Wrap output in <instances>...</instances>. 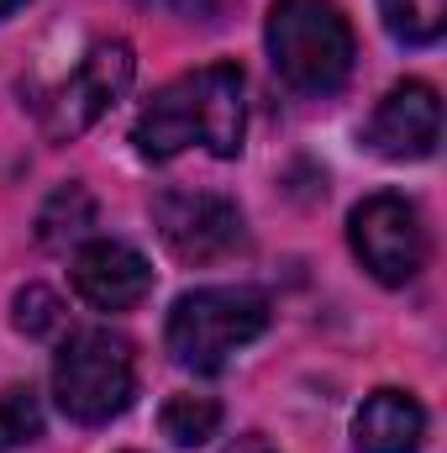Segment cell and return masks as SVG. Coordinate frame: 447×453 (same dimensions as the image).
Here are the masks:
<instances>
[{
	"mask_svg": "<svg viewBox=\"0 0 447 453\" xmlns=\"http://www.w3.org/2000/svg\"><path fill=\"white\" fill-rule=\"evenodd\" d=\"M242 127H247V101H242V69L237 64H206L174 85H163L132 127V142L142 158L169 164L185 148H206L216 158L242 153Z\"/></svg>",
	"mask_w": 447,
	"mask_h": 453,
	"instance_id": "cell-1",
	"label": "cell"
},
{
	"mask_svg": "<svg viewBox=\"0 0 447 453\" xmlns=\"http://www.w3.org/2000/svg\"><path fill=\"white\" fill-rule=\"evenodd\" d=\"M263 42L274 74L300 96H332L352 74V27L337 0H274Z\"/></svg>",
	"mask_w": 447,
	"mask_h": 453,
	"instance_id": "cell-2",
	"label": "cell"
},
{
	"mask_svg": "<svg viewBox=\"0 0 447 453\" xmlns=\"http://www.w3.org/2000/svg\"><path fill=\"white\" fill-rule=\"evenodd\" d=\"M269 327V301L247 285H206L174 301L169 311V353L174 364L195 374H216L237 348L263 338Z\"/></svg>",
	"mask_w": 447,
	"mask_h": 453,
	"instance_id": "cell-3",
	"label": "cell"
},
{
	"mask_svg": "<svg viewBox=\"0 0 447 453\" xmlns=\"http://www.w3.org/2000/svg\"><path fill=\"white\" fill-rule=\"evenodd\" d=\"M132 395H137V358H132L126 338H116L106 327H90V333H74L58 348L53 401L69 422L101 427L132 406Z\"/></svg>",
	"mask_w": 447,
	"mask_h": 453,
	"instance_id": "cell-4",
	"label": "cell"
},
{
	"mask_svg": "<svg viewBox=\"0 0 447 453\" xmlns=\"http://www.w3.org/2000/svg\"><path fill=\"white\" fill-rule=\"evenodd\" d=\"M347 237H352V253L363 258V269L379 285H411L427 269V226H421V211L405 196L384 190V196L358 201L352 217H347Z\"/></svg>",
	"mask_w": 447,
	"mask_h": 453,
	"instance_id": "cell-5",
	"label": "cell"
},
{
	"mask_svg": "<svg viewBox=\"0 0 447 453\" xmlns=\"http://www.w3.org/2000/svg\"><path fill=\"white\" fill-rule=\"evenodd\" d=\"M132 69H137V58H132V48H126L121 37H116V42H95V48L80 58V69H74V74L53 90V101L42 106V132H48L53 142H74L80 132H90V127L121 101V90L132 85Z\"/></svg>",
	"mask_w": 447,
	"mask_h": 453,
	"instance_id": "cell-6",
	"label": "cell"
},
{
	"mask_svg": "<svg viewBox=\"0 0 447 453\" xmlns=\"http://www.w3.org/2000/svg\"><path fill=\"white\" fill-rule=\"evenodd\" d=\"M153 226L179 264H216L242 248V211L216 190H163L153 201Z\"/></svg>",
	"mask_w": 447,
	"mask_h": 453,
	"instance_id": "cell-7",
	"label": "cell"
},
{
	"mask_svg": "<svg viewBox=\"0 0 447 453\" xmlns=\"http://www.w3.org/2000/svg\"><path fill=\"white\" fill-rule=\"evenodd\" d=\"M69 280H74V296L95 311H132L148 301L153 290V264L132 248V242H116V237H95L74 253L69 264Z\"/></svg>",
	"mask_w": 447,
	"mask_h": 453,
	"instance_id": "cell-8",
	"label": "cell"
},
{
	"mask_svg": "<svg viewBox=\"0 0 447 453\" xmlns=\"http://www.w3.org/2000/svg\"><path fill=\"white\" fill-rule=\"evenodd\" d=\"M437 137H443V101L432 85L421 80H405L395 85L379 111L368 121V148L379 158H395V164H416V158H432L437 153Z\"/></svg>",
	"mask_w": 447,
	"mask_h": 453,
	"instance_id": "cell-9",
	"label": "cell"
},
{
	"mask_svg": "<svg viewBox=\"0 0 447 453\" xmlns=\"http://www.w3.org/2000/svg\"><path fill=\"white\" fill-rule=\"evenodd\" d=\"M427 438V411L411 390H374L352 417L358 453H416Z\"/></svg>",
	"mask_w": 447,
	"mask_h": 453,
	"instance_id": "cell-10",
	"label": "cell"
},
{
	"mask_svg": "<svg viewBox=\"0 0 447 453\" xmlns=\"http://www.w3.org/2000/svg\"><path fill=\"white\" fill-rule=\"evenodd\" d=\"M163 438L174 449H201L206 438H216L222 427V401L216 395H195V390H179L163 401V417H158Z\"/></svg>",
	"mask_w": 447,
	"mask_h": 453,
	"instance_id": "cell-11",
	"label": "cell"
},
{
	"mask_svg": "<svg viewBox=\"0 0 447 453\" xmlns=\"http://www.w3.org/2000/svg\"><path fill=\"white\" fill-rule=\"evenodd\" d=\"M90 226H95V196H90L85 185H64V190L48 196V206H42V217H37V237H42L48 248H64V242L85 237Z\"/></svg>",
	"mask_w": 447,
	"mask_h": 453,
	"instance_id": "cell-12",
	"label": "cell"
},
{
	"mask_svg": "<svg viewBox=\"0 0 447 453\" xmlns=\"http://www.w3.org/2000/svg\"><path fill=\"white\" fill-rule=\"evenodd\" d=\"M384 27L405 48H427L447 32V0H379Z\"/></svg>",
	"mask_w": 447,
	"mask_h": 453,
	"instance_id": "cell-13",
	"label": "cell"
},
{
	"mask_svg": "<svg viewBox=\"0 0 447 453\" xmlns=\"http://www.w3.org/2000/svg\"><path fill=\"white\" fill-rule=\"evenodd\" d=\"M42 438V401L27 390V385H11L0 390V453L27 449Z\"/></svg>",
	"mask_w": 447,
	"mask_h": 453,
	"instance_id": "cell-14",
	"label": "cell"
},
{
	"mask_svg": "<svg viewBox=\"0 0 447 453\" xmlns=\"http://www.w3.org/2000/svg\"><path fill=\"white\" fill-rule=\"evenodd\" d=\"M58 322H64V306H58L53 290L27 285V290L16 296V327H21L27 338H48V333H58Z\"/></svg>",
	"mask_w": 447,
	"mask_h": 453,
	"instance_id": "cell-15",
	"label": "cell"
},
{
	"mask_svg": "<svg viewBox=\"0 0 447 453\" xmlns=\"http://www.w3.org/2000/svg\"><path fill=\"white\" fill-rule=\"evenodd\" d=\"M153 11H169V16H185V21H206L216 11V0H142Z\"/></svg>",
	"mask_w": 447,
	"mask_h": 453,
	"instance_id": "cell-16",
	"label": "cell"
},
{
	"mask_svg": "<svg viewBox=\"0 0 447 453\" xmlns=\"http://www.w3.org/2000/svg\"><path fill=\"white\" fill-rule=\"evenodd\" d=\"M226 453H274V449H269L258 433H247V438H231V443H226Z\"/></svg>",
	"mask_w": 447,
	"mask_h": 453,
	"instance_id": "cell-17",
	"label": "cell"
},
{
	"mask_svg": "<svg viewBox=\"0 0 447 453\" xmlns=\"http://www.w3.org/2000/svg\"><path fill=\"white\" fill-rule=\"evenodd\" d=\"M21 5H27V0H0V21H5V16H16Z\"/></svg>",
	"mask_w": 447,
	"mask_h": 453,
	"instance_id": "cell-18",
	"label": "cell"
}]
</instances>
